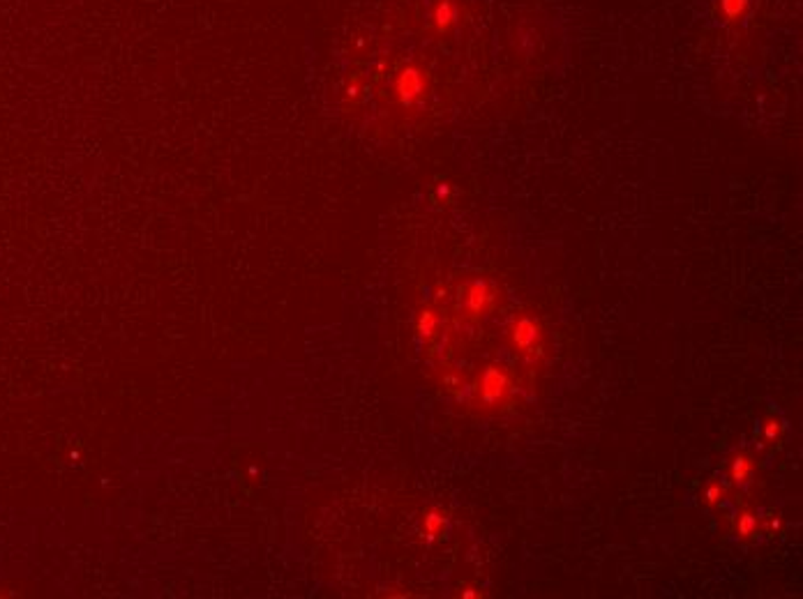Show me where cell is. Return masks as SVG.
<instances>
[{
    "label": "cell",
    "instance_id": "obj_1",
    "mask_svg": "<svg viewBox=\"0 0 803 599\" xmlns=\"http://www.w3.org/2000/svg\"><path fill=\"white\" fill-rule=\"evenodd\" d=\"M513 376L501 362H489L480 371L474 385V405L476 410L492 415L498 413L513 399Z\"/></svg>",
    "mask_w": 803,
    "mask_h": 599
},
{
    "label": "cell",
    "instance_id": "obj_2",
    "mask_svg": "<svg viewBox=\"0 0 803 599\" xmlns=\"http://www.w3.org/2000/svg\"><path fill=\"white\" fill-rule=\"evenodd\" d=\"M545 344H547V337H545V328L538 318L531 313H520L513 318L510 328H508V346L513 348L515 355H520L526 362H535L542 357Z\"/></svg>",
    "mask_w": 803,
    "mask_h": 599
},
{
    "label": "cell",
    "instance_id": "obj_3",
    "mask_svg": "<svg viewBox=\"0 0 803 599\" xmlns=\"http://www.w3.org/2000/svg\"><path fill=\"white\" fill-rule=\"evenodd\" d=\"M498 302V289L489 279H474L464 286V313L469 320H483Z\"/></svg>",
    "mask_w": 803,
    "mask_h": 599
},
{
    "label": "cell",
    "instance_id": "obj_4",
    "mask_svg": "<svg viewBox=\"0 0 803 599\" xmlns=\"http://www.w3.org/2000/svg\"><path fill=\"white\" fill-rule=\"evenodd\" d=\"M425 88H427V79L418 67H406L395 81V90L397 97L404 106H411L413 101H418L425 95Z\"/></svg>",
    "mask_w": 803,
    "mask_h": 599
},
{
    "label": "cell",
    "instance_id": "obj_5",
    "mask_svg": "<svg viewBox=\"0 0 803 599\" xmlns=\"http://www.w3.org/2000/svg\"><path fill=\"white\" fill-rule=\"evenodd\" d=\"M727 475L732 479V484H736L738 488L748 486L755 477V457L750 452H738V454H734L732 461H729Z\"/></svg>",
    "mask_w": 803,
    "mask_h": 599
},
{
    "label": "cell",
    "instance_id": "obj_6",
    "mask_svg": "<svg viewBox=\"0 0 803 599\" xmlns=\"http://www.w3.org/2000/svg\"><path fill=\"white\" fill-rule=\"evenodd\" d=\"M732 530H734V534H736L738 539L750 542V539L757 537V534H760V530H762V521H760V516H757V514L750 510V507H743V510H738L736 516H734Z\"/></svg>",
    "mask_w": 803,
    "mask_h": 599
},
{
    "label": "cell",
    "instance_id": "obj_7",
    "mask_svg": "<svg viewBox=\"0 0 803 599\" xmlns=\"http://www.w3.org/2000/svg\"><path fill=\"white\" fill-rule=\"evenodd\" d=\"M446 528H448V516L443 510H439V507H432V510L422 514V534L427 539L441 537V534L446 532Z\"/></svg>",
    "mask_w": 803,
    "mask_h": 599
},
{
    "label": "cell",
    "instance_id": "obj_8",
    "mask_svg": "<svg viewBox=\"0 0 803 599\" xmlns=\"http://www.w3.org/2000/svg\"><path fill=\"white\" fill-rule=\"evenodd\" d=\"M432 23L439 33L450 30V28L457 23V5L450 3V0H441L432 12Z\"/></svg>",
    "mask_w": 803,
    "mask_h": 599
},
{
    "label": "cell",
    "instance_id": "obj_9",
    "mask_svg": "<svg viewBox=\"0 0 803 599\" xmlns=\"http://www.w3.org/2000/svg\"><path fill=\"white\" fill-rule=\"evenodd\" d=\"M439 325H441V320H439V313L437 311L430 309V307L420 309L418 320H415V330H418V335L422 339H434V337H437Z\"/></svg>",
    "mask_w": 803,
    "mask_h": 599
},
{
    "label": "cell",
    "instance_id": "obj_10",
    "mask_svg": "<svg viewBox=\"0 0 803 599\" xmlns=\"http://www.w3.org/2000/svg\"><path fill=\"white\" fill-rule=\"evenodd\" d=\"M780 438H782V422L780 418L771 415V418H766L762 424V440L764 445H775V442H780Z\"/></svg>",
    "mask_w": 803,
    "mask_h": 599
},
{
    "label": "cell",
    "instance_id": "obj_11",
    "mask_svg": "<svg viewBox=\"0 0 803 599\" xmlns=\"http://www.w3.org/2000/svg\"><path fill=\"white\" fill-rule=\"evenodd\" d=\"M725 500H727V486L720 482H711L704 488V493H701V503L706 507H720Z\"/></svg>",
    "mask_w": 803,
    "mask_h": 599
},
{
    "label": "cell",
    "instance_id": "obj_12",
    "mask_svg": "<svg viewBox=\"0 0 803 599\" xmlns=\"http://www.w3.org/2000/svg\"><path fill=\"white\" fill-rule=\"evenodd\" d=\"M748 5H750V0H720V7H723V12L727 18H741L745 12H748Z\"/></svg>",
    "mask_w": 803,
    "mask_h": 599
},
{
    "label": "cell",
    "instance_id": "obj_13",
    "mask_svg": "<svg viewBox=\"0 0 803 599\" xmlns=\"http://www.w3.org/2000/svg\"><path fill=\"white\" fill-rule=\"evenodd\" d=\"M480 595H483V593H480V590H478V588H474V586H464V588H461V597H464V599H471V597H480Z\"/></svg>",
    "mask_w": 803,
    "mask_h": 599
},
{
    "label": "cell",
    "instance_id": "obj_14",
    "mask_svg": "<svg viewBox=\"0 0 803 599\" xmlns=\"http://www.w3.org/2000/svg\"><path fill=\"white\" fill-rule=\"evenodd\" d=\"M780 525H782V519H780V516H775V519H771L769 523H766V525H764V528H769V530L773 532V530H778V528H780Z\"/></svg>",
    "mask_w": 803,
    "mask_h": 599
}]
</instances>
